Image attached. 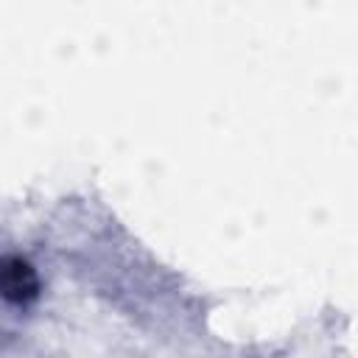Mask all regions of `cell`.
Returning <instances> with one entry per match:
<instances>
[{"instance_id": "6da1fadb", "label": "cell", "mask_w": 358, "mask_h": 358, "mask_svg": "<svg viewBox=\"0 0 358 358\" xmlns=\"http://www.w3.org/2000/svg\"><path fill=\"white\" fill-rule=\"evenodd\" d=\"M3 296L11 305H28L39 296V277L36 268L25 257H6L3 260Z\"/></svg>"}]
</instances>
